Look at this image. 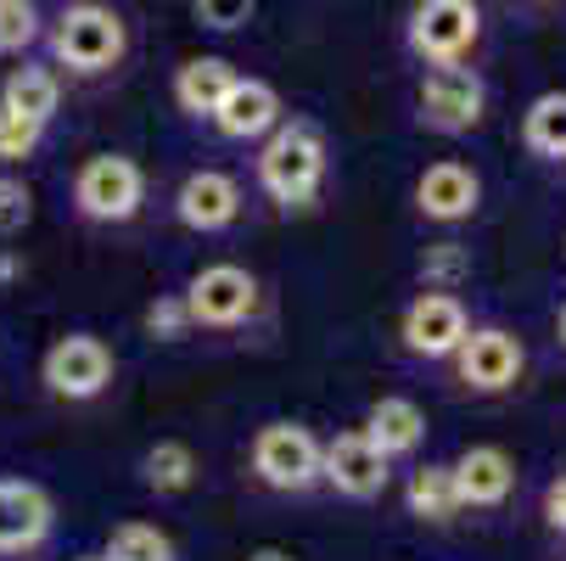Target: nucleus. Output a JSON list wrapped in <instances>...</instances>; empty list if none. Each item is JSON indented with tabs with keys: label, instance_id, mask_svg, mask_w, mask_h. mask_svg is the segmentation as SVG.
<instances>
[{
	"label": "nucleus",
	"instance_id": "f257e3e1",
	"mask_svg": "<svg viewBox=\"0 0 566 561\" xmlns=\"http://www.w3.org/2000/svg\"><path fill=\"white\" fill-rule=\"evenodd\" d=\"M259 186L281 208H308L319 197V186H326V135L308 118L275 124L264 135V152H259Z\"/></svg>",
	"mask_w": 566,
	"mask_h": 561
},
{
	"label": "nucleus",
	"instance_id": "f03ea898",
	"mask_svg": "<svg viewBox=\"0 0 566 561\" xmlns=\"http://www.w3.org/2000/svg\"><path fill=\"white\" fill-rule=\"evenodd\" d=\"M124 45H129L124 18L113 7H102V0H73V7L56 18V29H51V51L73 73H107V67H118Z\"/></svg>",
	"mask_w": 566,
	"mask_h": 561
},
{
	"label": "nucleus",
	"instance_id": "7ed1b4c3",
	"mask_svg": "<svg viewBox=\"0 0 566 561\" xmlns=\"http://www.w3.org/2000/svg\"><path fill=\"white\" fill-rule=\"evenodd\" d=\"M140 202H146V175H140L135 157H124V152H96V157H85V164H78V175H73V208L85 214V219H96V225H124V219L140 214Z\"/></svg>",
	"mask_w": 566,
	"mask_h": 561
},
{
	"label": "nucleus",
	"instance_id": "20e7f679",
	"mask_svg": "<svg viewBox=\"0 0 566 561\" xmlns=\"http://www.w3.org/2000/svg\"><path fill=\"white\" fill-rule=\"evenodd\" d=\"M319 449H326V444H319L308 427H297V422H270V427L253 433L248 460H253V477H259L264 489L303 495V489L319 484Z\"/></svg>",
	"mask_w": 566,
	"mask_h": 561
},
{
	"label": "nucleus",
	"instance_id": "39448f33",
	"mask_svg": "<svg viewBox=\"0 0 566 561\" xmlns=\"http://www.w3.org/2000/svg\"><path fill=\"white\" fill-rule=\"evenodd\" d=\"M186 309H191V326H208V332H230V326H248L259 314L264 292H259V276L241 270V264H208L186 281Z\"/></svg>",
	"mask_w": 566,
	"mask_h": 561
},
{
	"label": "nucleus",
	"instance_id": "423d86ee",
	"mask_svg": "<svg viewBox=\"0 0 566 561\" xmlns=\"http://www.w3.org/2000/svg\"><path fill=\"white\" fill-rule=\"evenodd\" d=\"M482 34V12L476 0H416L410 7V29H403V40H410V51L432 67H449V62H465L471 45Z\"/></svg>",
	"mask_w": 566,
	"mask_h": 561
},
{
	"label": "nucleus",
	"instance_id": "0eeeda50",
	"mask_svg": "<svg viewBox=\"0 0 566 561\" xmlns=\"http://www.w3.org/2000/svg\"><path fill=\"white\" fill-rule=\"evenodd\" d=\"M449 360H454V382L471 387V393H505V387H516L522 371H527V349H522V337L505 332V326H471L465 343H460Z\"/></svg>",
	"mask_w": 566,
	"mask_h": 561
},
{
	"label": "nucleus",
	"instance_id": "6e6552de",
	"mask_svg": "<svg viewBox=\"0 0 566 561\" xmlns=\"http://www.w3.org/2000/svg\"><path fill=\"white\" fill-rule=\"evenodd\" d=\"M416 107H421V124L438 129V135H465L482 124V113H489V91H482V79L460 62L449 67H432L421 79L416 91Z\"/></svg>",
	"mask_w": 566,
	"mask_h": 561
},
{
	"label": "nucleus",
	"instance_id": "1a4fd4ad",
	"mask_svg": "<svg viewBox=\"0 0 566 561\" xmlns=\"http://www.w3.org/2000/svg\"><path fill=\"white\" fill-rule=\"evenodd\" d=\"M40 376H45V387L56 398H96L113 382V349L102 337H91V332H67V337H56L45 349Z\"/></svg>",
	"mask_w": 566,
	"mask_h": 561
},
{
	"label": "nucleus",
	"instance_id": "9d476101",
	"mask_svg": "<svg viewBox=\"0 0 566 561\" xmlns=\"http://www.w3.org/2000/svg\"><path fill=\"white\" fill-rule=\"evenodd\" d=\"M392 477V460L365 433H337L319 449V484H332L343 500H376Z\"/></svg>",
	"mask_w": 566,
	"mask_h": 561
},
{
	"label": "nucleus",
	"instance_id": "9b49d317",
	"mask_svg": "<svg viewBox=\"0 0 566 561\" xmlns=\"http://www.w3.org/2000/svg\"><path fill=\"white\" fill-rule=\"evenodd\" d=\"M465 332H471V320H465V303L454 292H421L398 320L403 349L421 360H449L465 343Z\"/></svg>",
	"mask_w": 566,
	"mask_h": 561
},
{
	"label": "nucleus",
	"instance_id": "f8f14e48",
	"mask_svg": "<svg viewBox=\"0 0 566 561\" xmlns=\"http://www.w3.org/2000/svg\"><path fill=\"white\" fill-rule=\"evenodd\" d=\"M51 495L23 477H0V555H23L51 533Z\"/></svg>",
	"mask_w": 566,
	"mask_h": 561
},
{
	"label": "nucleus",
	"instance_id": "ddd939ff",
	"mask_svg": "<svg viewBox=\"0 0 566 561\" xmlns=\"http://www.w3.org/2000/svg\"><path fill=\"white\" fill-rule=\"evenodd\" d=\"M175 214L186 230L197 236H213V230H230L241 219V186L219 169H197L186 175V186L175 191Z\"/></svg>",
	"mask_w": 566,
	"mask_h": 561
},
{
	"label": "nucleus",
	"instance_id": "4468645a",
	"mask_svg": "<svg viewBox=\"0 0 566 561\" xmlns=\"http://www.w3.org/2000/svg\"><path fill=\"white\" fill-rule=\"evenodd\" d=\"M454 489H460V506H476V511H494L516 495V460L500 449V444H471L454 466Z\"/></svg>",
	"mask_w": 566,
	"mask_h": 561
},
{
	"label": "nucleus",
	"instance_id": "2eb2a0df",
	"mask_svg": "<svg viewBox=\"0 0 566 561\" xmlns=\"http://www.w3.org/2000/svg\"><path fill=\"white\" fill-rule=\"evenodd\" d=\"M476 202H482V180H476L465 164H454V157H443V164H427L421 180H416V208H421L427 219H438V225L471 219Z\"/></svg>",
	"mask_w": 566,
	"mask_h": 561
},
{
	"label": "nucleus",
	"instance_id": "dca6fc26",
	"mask_svg": "<svg viewBox=\"0 0 566 561\" xmlns=\"http://www.w3.org/2000/svg\"><path fill=\"white\" fill-rule=\"evenodd\" d=\"M275 124H281V96L264 85V79H235L230 96H224L219 113H213V129H219L224 141H259V135H270Z\"/></svg>",
	"mask_w": 566,
	"mask_h": 561
},
{
	"label": "nucleus",
	"instance_id": "f3484780",
	"mask_svg": "<svg viewBox=\"0 0 566 561\" xmlns=\"http://www.w3.org/2000/svg\"><path fill=\"white\" fill-rule=\"evenodd\" d=\"M387 460L392 455H416L421 449V438H427V416H421V405L416 398H376V405L365 411V427H359Z\"/></svg>",
	"mask_w": 566,
	"mask_h": 561
},
{
	"label": "nucleus",
	"instance_id": "a211bd4d",
	"mask_svg": "<svg viewBox=\"0 0 566 561\" xmlns=\"http://www.w3.org/2000/svg\"><path fill=\"white\" fill-rule=\"evenodd\" d=\"M230 85H235V67H230L224 56H191V62L175 73V102H180V113H191V118H213L219 102L230 96Z\"/></svg>",
	"mask_w": 566,
	"mask_h": 561
},
{
	"label": "nucleus",
	"instance_id": "6ab92c4d",
	"mask_svg": "<svg viewBox=\"0 0 566 561\" xmlns=\"http://www.w3.org/2000/svg\"><path fill=\"white\" fill-rule=\"evenodd\" d=\"M62 102V85H56V73L51 67H12L7 73V85H0V113H12V118H29V124H51Z\"/></svg>",
	"mask_w": 566,
	"mask_h": 561
},
{
	"label": "nucleus",
	"instance_id": "aec40b11",
	"mask_svg": "<svg viewBox=\"0 0 566 561\" xmlns=\"http://www.w3.org/2000/svg\"><path fill=\"white\" fill-rule=\"evenodd\" d=\"M403 506H410V517H421V522H449L454 511H465V506H460V489H454V471L438 466V460L410 471Z\"/></svg>",
	"mask_w": 566,
	"mask_h": 561
},
{
	"label": "nucleus",
	"instance_id": "412c9836",
	"mask_svg": "<svg viewBox=\"0 0 566 561\" xmlns=\"http://www.w3.org/2000/svg\"><path fill=\"white\" fill-rule=\"evenodd\" d=\"M140 471H146V489H157V495H186V489L197 484V455H191V444L164 438V444L146 449Z\"/></svg>",
	"mask_w": 566,
	"mask_h": 561
},
{
	"label": "nucleus",
	"instance_id": "4be33fe9",
	"mask_svg": "<svg viewBox=\"0 0 566 561\" xmlns=\"http://www.w3.org/2000/svg\"><path fill=\"white\" fill-rule=\"evenodd\" d=\"M522 141H527L538 157H566V96H560V91H549V96H538V102L527 107Z\"/></svg>",
	"mask_w": 566,
	"mask_h": 561
},
{
	"label": "nucleus",
	"instance_id": "5701e85b",
	"mask_svg": "<svg viewBox=\"0 0 566 561\" xmlns=\"http://www.w3.org/2000/svg\"><path fill=\"white\" fill-rule=\"evenodd\" d=\"M102 561H175V544H169V533H157L151 522H124V528H113Z\"/></svg>",
	"mask_w": 566,
	"mask_h": 561
},
{
	"label": "nucleus",
	"instance_id": "b1692460",
	"mask_svg": "<svg viewBox=\"0 0 566 561\" xmlns=\"http://www.w3.org/2000/svg\"><path fill=\"white\" fill-rule=\"evenodd\" d=\"M465 270H471V259H465L460 242H438V248L421 253V281H427V292H454V287L465 281Z\"/></svg>",
	"mask_w": 566,
	"mask_h": 561
},
{
	"label": "nucleus",
	"instance_id": "393cba45",
	"mask_svg": "<svg viewBox=\"0 0 566 561\" xmlns=\"http://www.w3.org/2000/svg\"><path fill=\"white\" fill-rule=\"evenodd\" d=\"M40 34V12L34 0H0V56H18L29 51Z\"/></svg>",
	"mask_w": 566,
	"mask_h": 561
},
{
	"label": "nucleus",
	"instance_id": "a878e982",
	"mask_svg": "<svg viewBox=\"0 0 566 561\" xmlns=\"http://www.w3.org/2000/svg\"><path fill=\"white\" fill-rule=\"evenodd\" d=\"M146 332L157 337V343H180L186 332H191V309H186V298L180 292H164L151 309H146Z\"/></svg>",
	"mask_w": 566,
	"mask_h": 561
},
{
	"label": "nucleus",
	"instance_id": "bb28decb",
	"mask_svg": "<svg viewBox=\"0 0 566 561\" xmlns=\"http://www.w3.org/2000/svg\"><path fill=\"white\" fill-rule=\"evenodd\" d=\"M34 219V191L18 175H0V236H18Z\"/></svg>",
	"mask_w": 566,
	"mask_h": 561
},
{
	"label": "nucleus",
	"instance_id": "cd10ccee",
	"mask_svg": "<svg viewBox=\"0 0 566 561\" xmlns=\"http://www.w3.org/2000/svg\"><path fill=\"white\" fill-rule=\"evenodd\" d=\"M253 7H259V0H191L197 23H202V29H213V34H230V29H241V23L253 18Z\"/></svg>",
	"mask_w": 566,
	"mask_h": 561
},
{
	"label": "nucleus",
	"instance_id": "c85d7f7f",
	"mask_svg": "<svg viewBox=\"0 0 566 561\" xmlns=\"http://www.w3.org/2000/svg\"><path fill=\"white\" fill-rule=\"evenodd\" d=\"M40 124H29V118H12V113H0V164H18V157H34V146H40Z\"/></svg>",
	"mask_w": 566,
	"mask_h": 561
},
{
	"label": "nucleus",
	"instance_id": "c756f323",
	"mask_svg": "<svg viewBox=\"0 0 566 561\" xmlns=\"http://www.w3.org/2000/svg\"><path fill=\"white\" fill-rule=\"evenodd\" d=\"M544 517H549V528L566 533V477H555V484H549V495H544Z\"/></svg>",
	"mask_w": 566,
	"mask_h": 561
},
{
	"label": "nucleus",
	"instance_id": "7c9ffc66",
	"mask_svg": "<svg viewBox=\"0 0 566 561\" xmlns=\"http://www.w3.org/2000/svg\"><path fill=\"white\" fill-rule=\"evenodd\" d=\"M248 561H297V555H286V550H253Z\"/></svg>",
	"mask_w": 566,
	"mask_h": 561
},
{
	"label": "nucleus",
	"instance_id": "2f4dec72",
	"mask_svg": "<svg viewBox=\"0 0 566 561\" xmlns=\"http://www.w3.org/2000/svg\"><path fill=\"white\" fill-rule=\"evenodd\" d=\"M7 276H18V259H0V281H7Z\"/></svg>",
	"mask_w": 566,
	"mask_h": 561
},
{
	"label": "nucleus",
	"instance_id": "473e14b6",
	"mask_svg": "<svg viewBox=\"0 0 566 561\" xmlns=\"http://www.w3.org/2000/svg\"><path fill=\"white\" fill-rule=\"evenodd\" d=\"M555 326H560V343H566V303H560V320H555Z\"/></svg>",
	"mask_w": 566,
	"mask_h": 561
},
{
	"label": "nucleus",
	"instance_id": "72a5a7b5",
	"mask_svg": "<svg viewBox=\"0 0 566 561\" xmlns=\"http://www.w3.org/2000/svg\"><path fill=\"white\" fill-rule=\"evenodd\" d=\"M78 561H102V555H78Z\"/></svg>",
	"mask_w": 566,
	"mask_h": 561
},
{
	"label": "nucleus",
	"instance_id": "f704fd0d",
	"mask_svg": "<svg viewBox=\"0 0 566 561\" xmlns=\"http://www.w3.org/2000/svg\"><path fill=\"white\" fill-rule=\"evenodd\" d=\"M533 7H549V0H533Z\"/></svg>",
	"mask_w": 566,
	"mask_h": 561
}]
</instances>
